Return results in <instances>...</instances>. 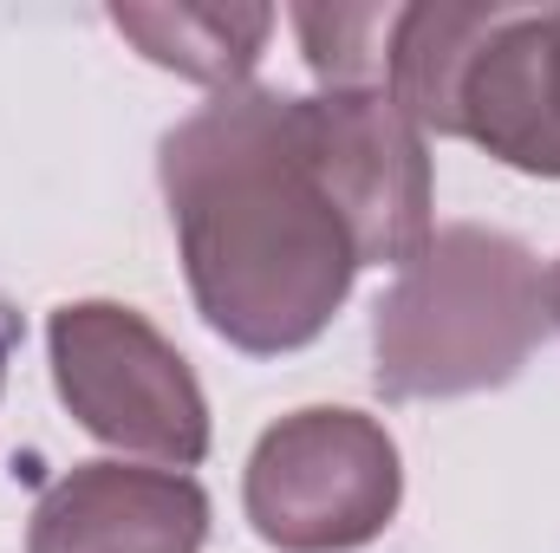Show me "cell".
I'll list each match as a JSON object with an SVG mask.
<instances>
[{
	"mask_svg": "<svg viewBox=\"0 0 560 553\" xmlns=\"http://www.w3.org/2000/svg\"><path fill=\"white\" fill-rule=\"evenodd\" d=\"M495 0L489 7H456V0H418L392 13V39H385V98L436 138H456V85L463 66L476 52V39L489 33Z\"/></svg>",
	"mask_w": 560,
	"mask_h": 553,
	"instance_id": "obj_9",
	"label": "cell"
},
{
	"mask_svg": "<svg viewBox=\"0 0 560 553\" xmlns=\"http://www.w3.org/2000/svg\"><path fill=\"white\" fill-rule=\"evenodd\" d=\"M313 138L332 169V189L352 215L365 268H411L418 248L436 235L430 202V150L423 131L385 92H313Z\"/></svg>",
	"mask_w": 560,
	"mask_h": 553,
	"instance_id": "obj_5",
	"label": "cell"
},
{
	"mask_svg": "<svg viewBox=\"0 0 560 553\" xmlns=\"http://www.w3.org/2000/svg\"><path fill=\"white\" fill-rule=\"evenodd\" d=\"M112 26L138 46L150 66H163L176 79H196L209 92H235V85H248V72L268 52L275 7H222V0L215 7L209 0L143 7V0H118Z\"/></svg>",
	"mask_w": 560,
	"mask_h": 553,
	"instance_id": "obj_8",
	"label": "cell"
},
{
	"mask_svg": "<svg viewBox=\"0 0 560 553\" xmlns=\"http://www.w3.org/2000/svg\"><path fill=\"white\" fill-rule=\"evenodd\" d=\"M548 319L560 326V261H555V274H548Z\"/></svg>",
	"mask_w": 560,
	"mask_h": 553,
	"instance_id": "obj_11",
	"label": "cell"
},
{
	"mask_svg": "<svg viewBox=\"0 0 560 553\" xmlns=\"http://www.w3.org/2000/svg\"><path fill=\"white\" fill-rule=\"evenodd\" d=\"M202 482L138 462H72L26 521V553H202Z\"/></svg>",
	"mask_w": 560,
	"mask_h": 553,
	"instance_id": "obj_7",
	"label": "cell"
},
{
	"mask_svg": "<svg viewBox=\"0 0 560 553\" xmlns=\"http://www.w3.org/2000/svg\"><path fill=\"white\" fill-rule=\"evenodd\" d=\"M405 502V462L378 416L346 404H306L261 430L242 508L248 528L280 553L372 548Z\"/></svg>",
	"mask_w": 560,
	"mask_h": 553,
	"instance_id": "obj_4",
	"label": "cell"
},
{
	"mask_svg": "<svg viewBox=\"0 0 560 553\" xmlns=\"http://www.w3.org/2000/svg\"><path fill=\"white\" fill-rule=\"evenodd\" d=\"M456 138L482 143L522 176L560 183V7L495 0L456 85Z\"/></svg>",
	"mask_w": 560,
	"mask_h": 553,
	"instance_id": "obj_6",
	"label": "cell"
},
{
	"mask_svg": "<svg viewBox=\"0 0 560 553\" xmlns=\"http://www.w3.org/2000/svg\"><path fill=\"white\" fill-rule=\"evenodd\" d=\"M548 326L535 248L482 222H450L372 306V385L385 404L502 391Z\"/></svg>",
	"mask_w": 560,
	"mask_h": 553,
	"instance_id": "obj_2",
	"label": "cell"
},
{
	"mask_svg": "<svg viewBox=\"0 0 560 553\" xmlns=\"http://www.w3.org/2000/svg\"><path fill=\"white\" fill-rule=\"evenodd\" d=\"M156 183L215 339L280 358L332 326L365 261L306 98L275 85L215 92L156 143Z\"/></svg>",
	"mask_w": 560,
	"mask_h": 553,
	"instance_id": "obj_1",
	"label": "cell"
},
{
	"mask_svg": "<svg viewBox=\"0 0 560 553\" xmlns=\"http://www.w3.org/2000/svg\"><path fill=\"white\" fill-rule=\"evenodd\" d=\"M52 391L72 423L125 456L196 469L209 456V398L189 358L125 299H66L46 319Z\"/></svg>",
	"mask_w": 560,
	"mask_h": 553,
	"instance_id": "obj_3",
	"label": "cell"
},
{
	"mask_svg": "<svg viewBox=\"0 0 560 553\" xmlns=\"http://www.w3.org/2000/svg\"><path fill=\"white\" fill-rule=\"evenodd\" d=\"M20 339H26V319L0 299V391H7V365H13V352H20Z\"/></svg>",
	"mask_w": 560,
	"mask_h": 553,
	"instance_id": "obj_10",
	"label": "cell"
}]
</instances>
